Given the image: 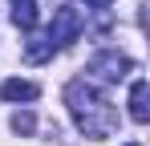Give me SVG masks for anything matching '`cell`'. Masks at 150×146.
<instances>
[{
	"label": "cell",
	"instance_id": "obj_1",
	"mask_svg": "<svg viewBox=\"0 0 150 146\" xmlns=\"http://www.w3.org/2000/svg\"><path fill=\"white\" fill-rule=\"evenodd\" d=\"M65 106H69L77 130H81L85 138H110V134L118 130L114 101L101 94L93 81H85V77H73V81L65 85Z\"/></svg>",
	"mask_w": 150,
	"mask_h": 146
},
{
	"label": "cell",
	"instance_id": "obj_2",
	"mask_svg": "<svg viewBox=\"0 0 150 146\" xmlns=\"http://www.w3.org/2000/svg\"><path fill=\"white\" fill-rule=\"evenodd\" d=\"M81 28H85V16H81V8H73V4H61L57 12H53V24H49V37L57 49H69L81 37Z\"/></svg>",
	"mask_w": 150,
	"mask_h": 146
},
{
	"label": "cell",
	"instance_id": "obj_3",
	"mask_svg": "<svg viewBox=\"0 0 150 146\" xmlns=\"http://www.w3.org/2000/svg\"><path fill=\"white\" fill-rule=\"evenodd\" d=\"M130 69H134V61H130L126 53H118V49H101V53L89 57V73H93L98 81H122Z\"/></svg>",
	"mask_w": 150,
	"mask_h": 146
},
{
	"label": "cell",
	"instance_id": "obj_4",
	"mask_svg": "<svg viewBox=\"0 0 150 146\" xmlns=\"http://www.w3.org/2000/svg\"><path fill=\"white\" fill-rule=\"evenodd\" d=\"M37 94H41V85L37 81H21V77H8L0 85V97L4 101H37Z\"/></svg>",
	"mask_w": 150,
	"mask_h": 146
},
{
	"label": "cell",
	"instance_id": "obj_5",
	"mask_svg": "<svg viewBox=\"0 0 150 146\" xmlns=\"http://www.w3.org/2000/svg\"><path fill=\"white\" fill-rule=\"evenodd\" d=\"M146 81H142V77H138V81H134V85H130V118L138 122V126H146L150 122V106H146Z\"/></svg>",
	"mask_w": 150,
	"mask_h": 146
},
{
	"label": "cell",
	"instance_id": "obj_6",
	"mask_svg": "<svg viewBox=\"0 0 150 146\" xmlns=\"http://www.w3.org/2000/svg\"><path fill=\"white\" fill-rule=\"evenodd\" d=\"M8 4H12V24L25 28V33H33L37 28V16H41L37 12V0H8Z\"/></svg>",
	"mask_w": 150,
	"mask_h": 146
},
{
	"label": "cell",
	"instance_id": "obj_7",
	"mask_svg": "<svg viewBox=\"0 0 150 146\" xmlns=\"http://www.w3.org/2000/svg\"><path fill=\"white\" fill-rule=\"evenodd\" d=\"M53 53H57V45H53L49 37H33V41L25 45V57L33 61V65H41V61H49Z\"/></svg>",
	"mask_w": 150,
	"mask_h": 146
},
{
	"label": "cell",
	"instance_id": "obj_8",
	"mask_svg": "<svg viewBox=\"0 0 150 146\" xmlns=\"http://www.w3.org/2000/svg\"><path fill=\"white\" fill-rule=\"evenodd\" d=\"M12 130H16V134H33V130H37V118H33L28 110H16V114H12Z\"/></svg>",
	"mask_w": 150,
	"mask_h": 146
},
{
	"label": "cell",
	"instance_id": "obj_9",
	"mask_svg": "<svg viewBox=\"0 0 150 146\" xmlns=\"http://www.w3.org/2000/svg\"><path fill=\"white\" fill-rule=\"evenodd\" d=\"M85 4H89V8H110L114 0H85Z\"/></svg>",
	"mask_w": 150,
	"mask_h": 146
},
{
	"label": "cell",
	"instance_id": "obj_10",
	"mask_svg": "<svg viewBox=\"0 0 150 146\" xmlns=\"http://www.w3.org/2000/svg\"><path fill=\"white\" fill-rule=\"evenodd\" d=\"M126 146H138V142H126Z\"/></svg>",
	"mask_w": 150,
	"mask_h": 146
}]
</instances>
